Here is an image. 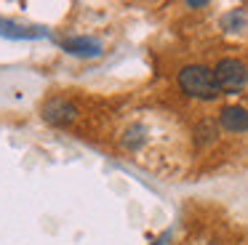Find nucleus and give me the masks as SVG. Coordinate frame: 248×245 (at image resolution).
Masks as SVG:
<instances>
[{
    "instance_id": "nucleus-1",
    "label": "nucleus",
    "mask_w": 248,
    "mask_h": 245,
    "mask_svg": "<svg viewBox=\"0 0 248 245\" xmlns=\"http://www.w3.org/2000/svg\"><path fill=\"white\" fill-rule=\"evenodd\" d=\"M176 80H179V88L187 96H192V99L211 101V99H219L221 96L219 85L214 80V72L205 64H187V67H182Z\"/></svg>"
},
{
    "instance_id": "nucleus-6",
    "label": "nucleus",
    "mask_w": 248,
    "mask_h": 245,
    "mask_svg": "<svg viewBox=\"0 0 248 245\" xmlns=\"http://www.w3.org/2000/svg\"><path fill=\"white\" fill-rule=\"evenodd\" d=\"M224 27L227 30H243L246 27V8H237V16H235V11L232 14H227V19H224Z\"/></svg>"
},
{
    "instance_id": "nucleus-2",
    "label": "nucleus",
    "mask_w": 248,
    "mask_h": 245,
    "mask_svg": "<svg viewBox=\"0 0 248 245\" xmlns=\"http://www.w3.org/2000/svg\"><path fill=\"white\" fill-rule=\"evenodd\" d=\"M214 80L221 93H237L246 88V61L235 56H224L214 64Z\"/></svg>"
},
{
    "instance_id": "nucleus-7",
    "label": "nucleus",
    "mask_w": 248,
    "mask_h": 245,
    "mask_svg": "<svg viewBox=\"0 0 248 245\" xmlns=\"http://www.w3.org/2000/svg\"><path fill=\"white\" fill-rule=\"evenodd\" d=\"M155 245H163V240H160V243H155Z\"/></svg>"
},
{
    "instance_id": "nucleus-5",
    "label": "nucleus",
    "mask_w": 248,
    "mask_h": 245,
    "mask_svg": "<svg viewBox=\"0 0 248 245\" xmlns=\"http://www.w3.org/2000/svg\"><path fill=\"white\" fill-rule=\"evenodd\" d=\"M62 46H64L67 53H75V56H99L102 53V43L93 40V37H86V35L67 37Z\"/></svg>"
},
{
    "instance_id": "nucleus-4",
    "label": "nucleus",
    "mask_w": 248,
    "mask_h": 245,
    "mask_svg": "<svg viewBox=\"0 0 248 245\" xmlns=\"http://www.w3.org/2000/svg\"><path fill=\"white\" fill-rule=\"evenodd\" d=\"M219 122L224 125V131L243 136V133L248 131L246 107H243V104H230V107H224V109H221V115H219Z\"/></svg>"
},
{
    "instance_id": "nucleus-3",
    "label": "nucleus",
    "mask_w": 248,
    "mask_h": 245,
    "mask_svg": "<svg viewBox=\"0 0 248 245\" xmlns=\"http://www.w3.org/2000/svg\"><path fill=\"white\" fill-rule=\"evenodd\" d=\"M43 117L48 122H54V125H59V128H67L80 117V107H78L70 96H51L43 104Z\"/></svg>"
}]
</instances>
